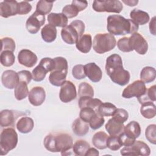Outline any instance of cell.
Returning a JSON list of instances; mask_svg holds the SVG:
<instances>
[{
  "label": "cell",
  "mask_w": 156,
  "mask_h": 156,
  "mask_svg": "<svg viewBox=\"0 0 156 156\" xmlns=\"http://www.w3.org/2000/svg\"><path fill=\"white\" fill-rule=\"evenodd\" d=\"M52 6L53 1L40 0L37 4L35 11L40 14L45 15L46 14H48L51 12Z\"/></svg>",
  "instance_id": "obj_38"
},
{
  "label": "cell",
  "mask_w": 156,
  "mask_h": 156,
  "mask_svg": "<svg viewBox=\"0 0 156 156\" xmlns=\"http://www.w3.org/2000/svg\"><path fill=\"white\" fill-rule=\"evenodd\" d=\"M104 122L105 119L104 118V116H101L97 111L95 113V114L93 116V117L91 118L88 123L90 127L93 130H96L102 127L104 124Z\"/></svg>",
  "instance_id": "obj_40"
},
{
  "label": "cell",
  "mask_w": 156,
  "mask_h": 156,
  "mask_svg": "<svg viewBox=\"0 0 156 156\" xmlns=\"http://www.w3.org/2000/svg\"><path fill=\"white\" fill-rule=\"evenodd\" d=\"M18 4L16 1H3L0 3V15L3 18H8L18 14Z\"/></svg>",
  "instance_id": "obj_16"
},
{
  "label": "cell",
  "mask_w": 156,
  "mask_h": 156,
  "mask_svg": "<svg viewBox=\"0 0 156 156\" xmlns=\"http://www.w3.org/2000/svg\"><path fill=\"white\" fill-rule=\"evenodd\" d=\"M48 21L54 27H65L68 24V18L62 13H51L48 15Z\"/></svg>",
  "instance_id": "obj_20"
},
{
  "label": "cell",
  "mask_w": 156,
  "mask_h": 156,
  "mask_svg": "<svg viewBox=\"0 0 156 156\" xmlns=\"http://www.w3.org/2000/svg\"><path fill=\"white\" fill-rule=\"evenodd\" d=\"M53 60L54 62V68L52 71H68V62L65 58L63 57H57L53 58Z\"/></svg>",
  "instance_id": "obj_43"
},
{
  "label": "cell",
  "mask_w": 156,
  "mask_h": 156,
  "mask_svg": "<svg viewBox=\"0 0 156 156\" xmlns=\"http://www.w3.org/2000/svg\"><path fill=\"white\" fill-rule=\"evenodd\" d=\"M61 36L63 40L69 44H75L80 37L77 30L71 24L62 28Z\"/></svg>",
  "instance_id": "obj_15"
},
{
  "label": "cell",
  "mask_w": 156,
  "mask_h": 156,
  "mask_svg": "<svg viewBox=\"0 0 156 156\" xmlns=\"http://www.w3.org/2000/svg\"><path fill=\"white\" fill-rule=\"evenodd\" d=\"M90 147V144L85 140H77L73 147V151L76 155L85 156L86 152Z\"/></svg>",
  "instance_id": "obj_32"
},
{
  "label": "cell",
  "mask_w": 156,
  "mask_h": 156,
  "mask_svg": "<svg viewBox=\"0 0 156 156\" xmlns=\"http://www.w3.org/2000/svg\"><path fill=\"white\" fill-rule=\"evenodd\" d=\"M18 60L21 65L27 68H32L37 63L38 58L36 54L30 50L24 49L19 52Z\"/></svg>",
  "instance_id": "obj_13"
},
{
  "label": "cell",
  "mask_w": 156,
  "mask_h": 156,
  "mask_svg": "<svg viewBox=\"0 0 156 156\" xmlns=\"http://www.w3.org/2000/svg\"><path fill=\"white\" fill-rule=\"evenodd\" d=\"M92 46V38L90 34H83L76 43V48L81 52L86 54L90 52Z\"/></svg>",
  "instance_id": "obj_19"
},
{
  "label": "cell",
  "mask_w": 156,
  "mask_h": 156,
  "mask_svg": "<svg viewBox=\"0 0 156 156\" xmlns=\"http://www.w3.org/2000/svg\"><path fill=\"white\" fill-rule=\"evenodd\" d=\"M130 17L138 25H144L149 21V14L140 9H134L130 13Z\"/></svg>",
  "instance_id": "obj_24"
},
{
  "label": "cell",
  "mask_w": 156,
  "mask_h": 156,
  "mask_svg": "<svg viewBox=\"0 0 156 156\" xmlns=\"http://www.w3.org/2000/svg\"><path fill=\"white\" fill-rule=\"evenodd\" d=\"M140 113L145 118H153L156 115L155 105L152 102H147L142 104L140 108Z\"/></svg>",
  "instance_id": "obj_30"
},
{
  "label": "cell",
  "mask_w": 156,
  "mask_h": 156,
  "mask_svg": "<svg viewBox=\"0 0 156 156\" xmlns=\"http://www.w3.org/2000/svg\"><path fill=\"white\" fill-rule=\"evenodd\" d=\"M2 47L1 49V52L4 51H10L14 52L15 50L16 45L15 41L10 37H4L1 39Z\"/></svg>",
  "instance_id": "obj_42"
},
{
  "label": "cell",
  "mask_w": 156,
  "mask_h": 156,
  "mask_svg": "<svg viewBox=\"0 0 156 156\" xmlns=\"http://www.w3.org/2000/svg\"><path fill=\"white\" fill-rule=\"evenodd\" d=\"M78 94L80 97L94 96V90L92 86L87 82H81L79 85Z\"/></svg>",
  "instance_id": "obj_39"
},
{
  "label": "cell",
  "mask_w": 156,
  "mask_h": 156,
  "mask_svg": "<svg viewBox=\"0 0 156 156\" xmlns=\"http://www.w3.org/2000/svg\"><path fill=\"white\" fill-rule=\"evenodd\" d=\"M19 77V82H24L26 83H29L32 79V74L29 71L22 70L18 72Z\"/></svg>",
  "instance_id": "obj_51"
},
{
  "label": "cell",
  "mask_w": 156,
  "mask_h": 156,
  "mask_svg": "<svg viewBox=\"0 0 156 156\" xmlns=\"http://www.w3.org/2000/svg\"><path fill=\"white\" fill-rule=\"evenodd\" d=\"M15 61V57L13 52L10 51H4L1 52L0 62L2 66L9 67L12 66Z\"/></svg>",
  "instance_id": "obj_35"
},
{
  "label": "cell",
  "mask_w": 156,
  "mask_h": 156,
  "mask_svg": "<svg viewBox=\"0 0 156 156\" xmlns=\"http://www.w3.org/2000/svg\"><path fill=\"white\" fill-rule=\"evenodd\" d=\"M32 10V5L27 1H21L18 4V14L26 15Z\"/></svg>",
  "instance_id": "obj_50"
},
{
  "label": "cell",
  "mask_w": 156,
  "mask_h": 156,
  "mask_svg": "<svg viewBox=\"0 0 156 156\" xmlns=\"http://www.w3.org/2000/svg\"><path fill=\"white\" fill-rule=\"evenodd\" d=\"M105 71L110 79L120 86L127 85L130 80V73L124 69L122 58L117 54L110 55L107 58Z\"/></svg>",
  "instance_id": "obj_1"
},
{
  "label": "cell",
  "mask_w": 156,
  "mask_h": 156,
  "mask_svg": "<svg viewBox=\"0 0 156 156\" xmlns=\"http://www.w3.org/2000/svg\"><path fill=\"white\" fill-rule=\"evenodd\" d=\"M44 147L52 152H61L62 155H71V150L73 147L71 136L68 133L49 134L43 141Z\"/></svg>",
  "instance_id": "obj_2"
},
{
  "label": "cell",
  "mask_w": 156,
  "mask_h": 156,
  "mask_svg": "<svg viewBox=\"0 0 156 156\" xmlns=\"http://www.w3.org/2000/svg\"><path fill=\"white\" fill-rule=\"evenodd\" d=\"M72 130L77 136H83L89 131V125L80 118H76L72 124Z\"/></svg>",
  "instance_id": "obj_26"
},
{
  "label": "cell",
  "mask_w": 156,
  "mask_h": 156,
  "mask_svg": "<svg viewBox=\"0 0 156 156\" xmlns=\"http://www.w3.org/2000/svg\"><path fill=\"white\" fill-rule=\"evenodd\" d=\"M156 125L150 124L149 125L145 130V136L146 139L152 144H156Z\"/></svg>",
  "instance_id": "obj_45"
},
{
  "label": "cell",
  "mask_w": 156,
  "mask_h": 156,
  "mask_svg": "<svg viewBox=\"0 0 156 156\" xmlns=\"http://www.w3.org/2000/svg\"><path fill=\"white\" fill-rule=\"evenodd\" d=\"M86 76L93 82H99L102 77V72L99 66L95 63H89L84 65Z\"/></svg>",
  "instance_id": "obj_18"
},
{
  "label": "cell",
  "mask_w": 156,
  "mask_h": 156,
  "mask_svg": "<svg viewBox=\"0 0 156 156\" xmlns=\"http://www.w3.org/2000/svg\"><path fill=\"white\" fill-rule=\"evenodd\" d=\"M146 90L145 83L141 80H137L125 88L122 93V96L126 99L133 97L138 98L143 95Z\"/></svg>",
  "instance_id": "obj_8"
},
{
  "label": "cell",
  "mask_w": 156,
  "mask_h": 156,
  "mask_svg": "<svg viewBox=\"0 0 156 156\" xmlns=\"http://www.w3.org/2000/svg\"><path fill=\"white\" fill-rule=\"evenodd\" d=\"M156 71L154 67L145 66L140 73L141 80L144 83H150L155 79Z\"/></svg>",
  "instance_id": "obj_31"
},
{
  "label": "cell",
  "mask_w": 156,
  "mask_h": 156,
  "mask_svg": "<svg viewBox=\"0 0 156 156\" xmlns=\"http://www.w3.org/2000/svg\"><path fill=\"white\" fill-rule=\"evenodd\" d=\"M17 130L22 133L30 132L34 127V120L28 116H23L20 118L16 124Z\"/></svg>",
  "instance_id": "obj_21"
},
{
  "label": "cell",
  "mask_w": 156,
  "mask_h": 156,
  "mask_svg": "<svg viewBox=\"0 0 156 156\" xmlns=\"http://www.w3.org/2000/svg\"><path fill=\"white\" fill-rule=\"evenodd\" d=\"M72 74L76 79L80 80L82 79H85L86 77L84 66L80 64L75 65L72 69Z\"/></svg>",
  "instance_id": "obj_49"
},
{
  "label": "cell",
  "mask_w": 156,
  "mask_h": 156,
  "mask_svg": "<svg viewBox=\"0 0 156 156\" xmlns=\"http://www.w3.org/2000/svg\"><path fill=\"white\" fill-rule=\"evenodd\" d=\"M123 132L130 138L136 140L141 134V127L138 122L132 121L124 126Z\"/></svg>",
  "instance_id": "obj_28"
},
{
  "label": "cell",
  "mask_w": 156,
  "mask_h": 156,
  "mask_svg": "<svg viewBox=\"0 0 156 156\" xmlns=\"http://www.w3.org/2000/svg\"><path fill=\"white\" fill-rule=\"evenodd\" d=\"M129 44L132 50L140 55H144L148 49V44L145 38L139 33L135 32L129 37Z\"/></svg>",
  "instance_id": "obj_10"
},
{
  "label": "cell",
  "mask_w": 156,
  "mask_h": 156,
  "mask_svg": "<svg viewBox=\"0 0 156 156\" xmlns=\"http://www.w3.org/2000/svg\"><path fill=\"white\" fill-rule=\"evenodd\" d=\"M108 135L103 131H99L94 134L92 138L93 146L98 149H105L107 148V140Z\"/></svg>",
  "instance_id": "obj_29"
},
{
  "label": "cell",
  "mask_w": 156,
  "mask_h": 156,
  "mask_svg": "<svg viewBox=\"0 0 156 156\" xmlns=\"http://www.w3.org/2000/svg\"><path fill=\"white\" fill-rule=\"evenodd\" d=\"M18 141V134L15 130L11 127L5 128L0 135V154L4 155L15 149Z\"/></svg>",
  "instance_id": "obj_5"
},
{
  "label": "cell",
  "mask_w": 156,
  "mask_h": 156,
  "mask_svg": "<svg viewBox=\"0 0 156 156\" xmlns=\"http://www.w3.org/2000/svg\"><path fill=\"white\" fill-rule=\"evenodd\" d=\"M138 25L131 19H126L119 15H110L107 18V28L109 34L125 35L137 32Z\"/></svg>",
  "instance_id": "obj_3"
},
{
  "label": "cell",
  "mask_w": 156,
  "mask_h": 156,
  "mask_svg": "<svg viewBox=\"0 0 156 156\" xmlns=\"http://www.w3.org/2000/svg\"><path fill=\"white\" fill-rule=\"evenodd\" d=\"M72 4L74 5L78 9L79 12H80L87 8L88 5V2L87 1H73Z\"/></svg>",
  "instance_id": "obj_54"
},
{
  "label": "cell",
  "mask_w": 156,
  "mask_h": 156,
  "mask_svg": "<svg viewBox=\"0 0 156 156\" xmlns=\"http://www.w3.org/2000/svg\"><path fill=\"white\" fill-rule=\"evenodd\" d=\"M117 46L118 49L124 52H129L133 51L129 44V37H125L120 38L117 42Z\"/></svg>",
  "instance_id": "obj_48"
},
{
  "label": "cell",
  "mask_w": 156,
  "mask_h": 156,
  "mask_svg": "<svg viewBox=\"0 0 156 156\" xmlns=\"http://www.w3.org/2000/svg\"><path fill=\"white\" fill-rule=\"evenodd\" d=\"M97 111L94 110L92 108L90 107H84L80 109L79 117L81 119L84 121L86 122H89L91 118L95 114Z\"/></svg>",
  "instance_id": "obj_44"
},
{
  "label": "cell",
  "mask_w": 156,
  "mask_h": 156,
  "mask_svg": "<svg viewBox=\"0 0 156 156\" xmlns=\"http://www.w3.org/2000/svg\"><path fill=\"white\" fill-rule=\"evenodd\" d=\"M105 129L110 135L118 136L124 131V125L114 118L110 119L105 126Z\"/></svg>",
  "instance_id": "obj_22"
},
{
  "label": "cell",
  "mask_w": 156,
  "mask_h": 156,
  "mask_svg": "<svg viewBox=\"0 0 156 156\" xmlns=\"http://www.w3.org/2000/svg\"><path fill=\"white\" fill-rule=\"evenodd\" d=\"M155 16H154L151 21L149 23V31L151 34L153 35H155Z\"/></svg>",
  "instance_id": "obj_55"
},
{
  "label": "cell",
  "mask_w": 156,
  "mask_h": 156,
  "mask_svg": "<svg viewBox=\"0 0 156 156\" xmlns=\"http://www.w3.org/2000/svg\"><path fill=\"white\" fill-rule=\"evenodd\" d=\"M76 96L77 91L75 85L69 80H66L60 88V99L64 103H68L75 99Z\"/></svg>",
  "instance_id": "obj_11"
},
{
  "label": "cell",
  "mask_w": 156,
  "mask_h": 156,
  "mask_svg": "<svg viewBox=\"0 0 156 156\" xmlns=\"http://www.w3.org/2000/svg\"><path fill=\"white\" fill-rule=\"evenodd\" d=\"M118 137H119V141H120L122 146H130L136 140L131 138L129 136H128L127 135H126V134L124 132H122L121 134H119L118 135Z\"/></svg>",
  "instance_id": "obj_52"
},
{
  "label": "cell",
  "mask_w": 156,
  "mask_h": 156,
  "mask_svg": "<svg viewBox=\"0 0 156 156\" xmlns=\"http://www.w3.org/2000/svg\"><path fill=\"white\" fill-rule=\"evenodd\" d=\"M116 40L115 37L108 33L98 34L93 39V48L98 54H104L115 48Z\"/></svg>",
  "instance_id": "obj_4"
},
{
  "label": "cell",
  "mask_w": 156,
  "mask_h": 156,
  "mask_svg": "<svg viewBox=\"0 0 156 156\" xmlns=\"http://www.w3.org/2000/svg\"><path fill=\"white\" fill-rule=\"evenodd\" d=\"M122 146L118 135H110L108 136L107 140V147L112 151H117Z\"/></svg>",
  "instance_id": "obj_41"
},
{
  "label": "cell",
  "mask_w": 156,
  "mask_h": 156,
  "mask_svg": "<svg viewBox=\"0 0 156 156\" xmlns=\"http://www.w3.org/2000/svg\"><path fill=\"white\" fill-rule=\"evenodd\" d=\"M78 9L72 4L65 5L62 9V13L64 14L67 18H73L76 17L79 13Z\"/></svg>",
  "instance_id": "obj_47"
},
{
  "label": "cell",
  "mask_w": 156,
  "mask_h": 156,
  "mask_svg": "<svg viewBox=\"0 0 156 156\" xmlns=\"http://www.w3.org/2000/svg\"><path fill=\"white\" fill-rule=\"evenodd\" d=\"M67 73L68 71L54 70L49 74V81L54 86H62L66 81Z\"/></svg>",
  "instance_id": "obj_23"
},
{
  "label": "cell",
  "mask_w": 156,
  "mask_h": 156,
  "mask_svg": "<svg viewBox=\"0 0 156 156\" xmlns=\"http://www.w3.org/2000/svg\"><path fill=\"white\" fill-rule=\"evenodd\" d=\"M122 2H124L125 4L129 5V6H135L136 5L138 2V0H122Z\"/></svg>",
  "instance_id": "obj_57"
},
{
  "label": "cell",
  "mask_w": 156,
  "mask_h": 156,
  "mask_svg": "<svg viewBox=\"0 0 156 156\" xmlns=\"http://www.w3.org/2000/svg\"><path fill=\"white\" fill-rule=\"evenodd\" d=\"M57 33L56 27L49 24L45 25L41 30L42 39L47 43L54 41L57 37Z\"/></svg>",
  "instance_id": "obj_27"
},
{
  "label": "cell",
  "mask_w": 156,
  "mask_h": 156,
  "mask_svg": "<svg viewBox=\"0 0 156 156\" xmlns=\"http://www.w3.org/2000/svg\"><path fill=\"white\" fill-rule=\"evenodd\" d=\"M49 71L40 62L39 65L32 70V79L34 81L41 82L44 79L47 73Z\"/></svg>",
  "instance_id": "obj_36"
},
{
  "label": "cell",
  "mask_w": 156,
  "mask_h": 156,
  "mask_svg": "<svg viewBox=\"0 0 156 156\" xmlns=\"http://www.w3.org/2000/svg\"><path fill=\"white\" fill-rule=\"evenodd\" d=\"M120 153L122 155L148 156L151 154V149L144 142L135 140L132 145L123 147Z\"/></svg>",
  "instance_id": "obj_7"
},
{
  "label": "cell",
  "mask_w": 156,
  "mask_h": 156,
  "mask_svg": "<svg viewBox=\"0 0 156 156\" xmlns=\"http://www.w3.org/2000/svg\"><path fill=\"white\" fill-rule=\"evenodd\" d=\"M99 155V151L94 148V147H90L87 152H86L85 156H90V155H94V156H98Z\"/></svg>",
  "instance_id": "obj_56"
},
{
  "label": "cell",
  "mask_w": 156,
  "mask_h": 156,
  "mask_svg": "<svg viewBox=\"0 0 156 156\" xmlns=\"http://www.w3.org/2000/svg\"><path fill=\"white\" fill-rule=\"evenodd\" d=\"M155 92L156 86L154 85L150 87L148 89H146L145 93L143 95L137 98L138 102L141 104L147 102H155L156 101Z\"/></svg>",
  "instance_id": "obj_34"
},
{
  "label": "cell",
  "mask_w": 156,
  "mask_h": 156,
  "mask_svg": "<svg viewBox=\"0 0 156 156\" xmlns=\"http://www.w3.org/2000/svg\"><path fill=\"white\" fill-rule=\"evenodd\" d=\"M93 9L98 12H110V13H120L123 5L120 1L118 0H105L93 1L92 5Z\"/></svg>",
  "instance_id": "obj_6"
},
{
  "label": "cell",
  "mask_w": 156,
  "mask_h": 156,
  "mask_svg": "<svg viewBox=\"0 0 156 156\" xmlns=\"http://www.w3.org/2000/svg\"><path fill=\"white\" fill-rule=\"evenodd\" d=\"M112 118L121 123H124L128 119L129 114L125 109L116 108L112 115Z\"/></svg>",
  "instance_id": "obj_46"
},
{
  "label": "cell",
  "mask_w": 156,
  "mask_h": 156,
  "mask_svg": "<svg viewBox=\"0 0 156 156\" xmlns=\"http://www.w3.org/2000/svg\"><path fill=\"white\" fill-rule=\"evenodd\" d=\"M29 94L27 83L24 82H19L15 87L14 95L18 101L25 99Z\"/></svg>",
  "instance_id": "obj_33"
},
{
  "label": "cell",
  "mask_w": 156,
  "mask_h": 156,
  "mask_svg": "<svg viewBox=\"0 0 156 156\" xmlns=\"http://www.w3.org/2000/svg\"><path fill=\"white\" fill-rule=\"evenodd\" d=\"M116 109V106L110 102L102 103L98 109V112L102 116H111Z\"/></svg>",
  "instance_id": "obj_37"
},
{
  "label": "cell",
  "mask_w": 156,
  "mask_h": 156,
  "mask_svg": "<svg viewBox=\"0 0 156 156\" xmlns=\"http://www.w3.org/2000/svg\"><path fill=\"white\" fill-rule=\"evenodd\" d=\"M45 90L41 87H34L29 92V101L34 106L41 105L45 101Z\"/></svg>",
  "instance_id": "obj_14"
},
{
  "label": "cell",
  "mask_w": 156,
  "mask_h": 156,
  "mask_svg": "<svg viewBox=\"0 0 156 156\" xmlns=\"http://www.w3.org/2000/svg\"><path fill=\"white\" fill-rule=\"evenodd\" d=\"M44 23L45 16L35 11L27 18L26 23V28L29 33L35 34Z\"/></svg>",
  "instance_id": "obj_9"
},
{
  "label": "cell",
  "mask_w": 156,
  "mask_h": 156,
  "mask_svg": "<svg viewBox=\"0 0 156 156\" xmlns=\"http://www.w3.org/2000/svg\"><path fill=\"white\" fill-rule=\"evenodd\" d=\"M20 115H25L21 112L11 110H3L0 113V124L2 127L13 126Z\"/></svg>",
  "instance_id": "obj_12"
},
{
  "label": "cell",
  "mask_w": 156,
  "mask_h": 156,
  "mask_svg": "<svg viewBox=\"0 0 156 156\" xmlns=\"http://www.w3.org/2000/svg\"><path fill=\"white\" fill-rule=\"evenodd\" d=\"M70 24L71 25H73L77 30V31L79 33L80 36L81 37L85 32V26L84 23L81 20H74V21H72Z\"/></svg>",
  "instance_id": "obj_53"
},
{
  "label": "cell",
  "mask_w": 156,
  "mask_h": 156,
  "mask_svg": "<svg viewBox=\"0 0 156 156\" xmlns=\"http://www.w3.org/2000/svg\"><path fill=\"white\" fill-rule=\"evenodd\" d=\"M1 82L4 87L8 89H13L19 82L18 73L13 70H5L1 76Z\"/></svg>",
  "instance_id": "obj_17"
},
{
  "label": "cell",
  "mask_w": 156,
  "mask_h": 156,
  "mask_svg": "<svg viewBox=\"0 0 156 156\" xmlns=\"http://www.w3.org/2000/svg\"><path fill=\"white\" fill-rule=\"evenodd\" d=\"M102 103V102L100 99L89 96L80 97L79 100V106L80 109L84 107H90L98 111V107Z\"/></svg>",
  "instance_id": "obj_25"
}]
</instances>
